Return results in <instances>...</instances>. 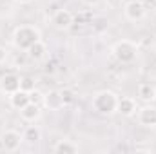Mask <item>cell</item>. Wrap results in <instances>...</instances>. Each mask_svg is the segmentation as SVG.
<instances>
[{
    "instance_id": "obj_1",
    "label": "cell",
    "mask_w": 156,
    "mask_h": 154,
    "mask_svg": "<svg viewBox=\"0 0 156 154\" xmlns=\"http://www.w3.org/2000/svg\"><path fill=\"white\" fill-rule=\"evenodd\" d=\"M118 96L116 93H113V91H98L94 96H93V100H91V105H93V109L98 113V114H113V113H116V107H118Z\"/></svg>"
},
{
    "instance_id": "obj_2",
    "label": "cell",
    "mask_w": 156,
    "mask_h": 154,
    "mask_svg": "<svg viewBox=\"0 0 156 154\" xmlns=\"http://www.w3.org/2000/svg\"><path fill=\"white\" fill-rule=\"evenodd\" d=\"M38 40H40V29L35 27V26H18L13 33V44L20 51H27Z\"/></svg>"
},
{
    "instance_id": "obj_3",
    "label": "cell",
    "mask_w": 156,
    "mask_h": 154,
    "mask_svg": "<svg viewBox=\"0 0 156 154\" xmlns=\"http://www.w3.org/2000/svg\"><path fill=\"white\" fill-rule=\"evenodd\" d=\"M113 56L120 64H131L138 56V45L133 40H120L113 45Z\"/></svg>"
},
{
    "instance_id": "obj_4",
    "label": "cell",
    "mask_w": 156,
    "mask_h": 154,
    "mask_svg": "<svg viewBox=\"0 0 156 154\" xmlns=\"http://www.w3.org/2000/svg\"><path fill=\"white\" fill-rule=\"evenodd\" d=\"M123 13H125V18H127V20H131V22H140V20L145 18L147 7H145V4L140 2V0H131V2L125 4Z\"/></svg>"
},
{
    "instance_id": "obj_5",
    "label": "cell",
    "mask_w": 156,
    "mask_h": 154,
    "mask_svg": "<svg viewBox=\"0 0 156 154\" xmlns=\"http://www.w3.org/2000/svg\"><path fill=\"white\" fill-rule=\"evenodd\" d=\"M51 22H53V26H55L56 29L64 31V29H69V27L73 26L75 16H73V13H71L69 9H58V11H55Z\"/></svg>"
},
{
    "instance_id": "obj_6",
    "label": "cell",
    "mask_w": 156,
    "mask_h": 154,
    "mask_svg": "<svg viewBox=\"0 0 156 154\" xmlns=\"http://www.w3.org/2000/svg\"><path fill=\"white\" fill-rule=\"evenodd\" d=\"M42 105L49 111H60L64 107V100H62V93L58 89H51L44 94L42 98Z\"/></svg>"
},
{
    "instance_id": "obj_7",
    "label": "cell",
    "mask_w": 156,
    "mask_h": 154,
    "mask_svg": "<svg viewBox=\"0 0 156 154\" xmlns=\"http://www.w3.org/2000/svg\"><path fill=\"white\" fill-rule=\"evenodd\" d=\"M20 89V76L16 73H5L4 76L0 78V91L4 94H13L15 91Z\"/></svg>"
},
{
    "instance_id": "obj_8",
    "label": "cell",
    "mask_w": 156,
    "mask_h": 154,
    "mask_svg": "<svg viewBox=\"0 0 156 154\" xmlns=\"http://www.w3.org/2000/svg\"><path fill=\"white\" fill-rule=\"evenodd\" d=\"M0 142H2V147H4L5 151L13 152V151H16V149L20 147V143L24 142V138H22V134L16 132V131H5V132L2 134Z\"/></svg>"
},
{
    "instance_id": "obj_9",
    "label": "cell",
    "mask_w": 156,
    "mask_h": 154,
    "mask_svg": "<svg viewBox=\"0 0 156 154\" xmlns=\"http://www.w3.org/2000/svg\"><path fill=\"white\" fill-rule=\"evenodd\" d=\"M138 121L144 127H156V107L147 103L138 111Z\"/></svg>"
},
{
    "instance_id": "obj_10",
    "label": "cell",
    "mask_w": 156,
    "mask_h": 154,
    "mask_svg": "<svg viewBox=\"0 0 156 154\" xmlns=\"http://www.w3.org/2000/svg\"><path fill=\"white\" fill-rule=\"evenodd\" d=\"M42 114V111H40V103H35V102H29L27 105H24L22 109H20V116H22V120L24 121H29V123H33V121H37Z\"/></svg>"
},
{
    "instance_id": "obj_11",
    "label": "cell",
    "mask_w": 156,
    "mask_h": 154,
    "mask_svg": "<svg viewBox=\"0 0 156 154\" xmlns=\"http://www.w3.org/2000/svg\"><path fill=\"white\" fill-rule=\"evenodd\" d=\"M116 113H120L122 116H133L136 113V102L129 96H122L118 98V107Z\"/></svg>"
},
{
    "instance_id": "obj_12",
    "label": "cell",
    "mask_w": 156,
    "mask_h": 154,
    "mask_svg": "<svg viewBox=\"0 0 156 154\" xmlns=\"http://www.w3.org/2000/svg\"><path fill=\"white\" fill-rule=\"evenodd\" d=\"M31 102V98H29V93H26V91H22V89H18V91H15L13 94H9V103H11V107H15L16 111H20L24 105H27Z\"/></svg>"
},
{
    "instance_id": "obj_13",
    "label": "cell",
    "mask_w": 156,
    "mask_h": 154,
    "mask_svg": "<svg viewBox=\"0 0 156 154\" xmlns=\"http://www.w3.org/2000/svg\"><path fill=\"white\" fill-rule=\"evenodd\" d=\"M138 98L145 103H153L156 100V87L153 83H140L138 85Z\"/></svg>"
},
{
    "instance_id": "obj_14",
    "label": "cell",
    "mask_w": 156,
    "mask_h": 154,
    "mask_svg": "<svg viewBox=\"0 0 156 154\" xmlns=\"http://www.w3.org/2000/svg\"><path fill=\"white\" fill-rule=\"evenodd\" d=\"M45 54H47V45L38 40V42H35L29 49H27V56L31 58V60H35V62H38L42 58H45Z\"/></svg>"
},
{
    "instance_id": "obj_15",
    "label": "cell",
    "mask_w": 156,
    "mask_h": 154,
    "mask_svg": "<svg viewBox=\"0 0 156 154\" xmlns=\"http://www.w3.org/2000/svg\"><path fill=\"white\" fill-rule=\"evenodd\" d=\"M53 151L58 152V154H76L78 145H75V143L69 142V140H60V142L53 147Z\"/></svg>"
},
{
    "instance_id": "obj_16",
    "label": "cell",
    "mask_w": 156,
    "mask_h": 154,
    "mask_svg": "<svg viewBox=\"0 0 156 154\" xmlns=\"http://www.w3.org/2000/svg\"><path fill=\"white\" fill-rule=\"evenodd\" d=\"M22 138H24V142H27V143H37L40 138H42V131H40L37 125H29V127L24 129Z\"/></svg>"
},
{
    "instance_id": "obj_17",
    "label": "cell",
    "mask_w": 156,
    "mask_h": 154,
    "mask_svg": "<svg viewBox=\"0 0 156 154\" xmlns=\"http://www.w3.org/2000/svg\"><path fill=\"white\" fill-rule=\"evenodd\" d=\"M20 89L26 93H31L37 89V82L33 76H20Z\"/></svg>"
},
{
    "instance_id": "obj_18",
    "label": "cell",
    "mask_w": 156,
    "mask_h": 154,
    "mask_svg": "<svg viewBox=\"0 0 156 154\" xmlns=\"http://www.w3.org/2000/svg\"><path fill=\"white\" fill-rule=\"evenodd\" d=\"M60 93H62V100H64V107H66V105H71V103L75 102V93H73L71 89H62Z\"/></svg>"
},
{
    "instance_id": "obj_19",
    "label": "cell",
    "mask_w": 156,
    "mask_h": 154,
    "mask_svg": "<svg viewBox=\"0 0 156 154\" xmlns=\"http://www.w3.org/2000/svg\"><path fill=\"white\" fill-rule=\"evenodd\" d=\"M29 98H31V102H35V103H42V98H44V94L40 93V91H31L29 93Z\"/></svg>"
},
{
    "instance_id": "obj_20",
    "label": "cell",
    "mask_w": 156,
    "mask_h": 154,
    "mask_svg": "<svg viewBox=\"0 0 156 154\" xmlns=\"http://www.w3.org/2000/svg\"><path fill=\"white\" fill-rule=\"evenodd\" d=\"M5 60H7V49L0 45V64H4Z\"/></svg>"
},
{
    "instance_id": "obj_21",
    "label": "cell",
    "mask_w": 156,
    "mask_h": 154,
    "mask_svg": "<svg viewBox=\"0 0 156 154\" xmlns=\"http://www.w3.org/2000/svg\"><path fill=\"white\" fill-rule=\"evenodd\" d=\"M82 2H83V4H87V5H96L100 0H82Z\"/></svg>"
},
{
    "instance_id": "obj_22",
    "label": "cell",
    "mask_w": 156,
    "mask_h": 154,
    "mask_svg": "<svg viewBox=\"0 0 156 154\" xmlns=\"http://www.w3.org/2000/svg\"><path fill=\"white\" fill-rule=\"evenodd\" d=\"M15 2H16V4H20V5H26V4H29L31 0H15Z\"/></svg>"
}]
</instances>
